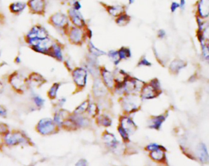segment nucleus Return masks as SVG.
<instances>
[{
    "label": "nucleus",
    "mask_w": 209,
    "mask_h": 166,
    "mask_svg": "<svg viewBox=\"0 0 209 166\" xmlns=\"http://www.w3.org/2000/svg\"><path fill=\"white\" fill-rule=\"evenodd\" d=\"M1 143L7 147H12L19 145L31 146L32 142L23 131L19 130L8 131L1 136Z\"/></svg>",
    "instance_id": "1"
},
{
    "label": "nucleus",
    "mask_w": 209,
    "mask_h": 166,
    "mask_svg": "<svg viewBox=\"0 0 209 166\" xmlns=\"http://www.w3.org/2000/svg\"><path fill=\"white\" fill-rule=\"evenodd\" d=\"M48 23L63 35H67L71 26L67 14L62 12H56L51 15L48 20Z\"/></svg>",
    "instance_id": "2"
},
{
    "label": "nucleus",
    "mask_w": 209,
    "mask_h": 166,
    "mask_svg": "<svg viewBox=\"0 0 209 166\" xmlns=\"http://www.w3.org/2000/svg\"><path fill=\"white\" fill-rule=\"evenodd\" d=\"M26 41L34 51L49 56L54 40L48 37L44 38L26 39Z\"/></svg>",
    "instance_id": "3"
},
{
    "label": "nucleus",
    "mask_w": 209,
    "mask_h": 166,
    "mask_svg": "<svg viewBox=\"0 0 209 166\" xmlns=\"http://www.w3.org/2000/svg\"><path fill=\"white\" fill-rule=\"evenodd\" d=\"M67 37L70 44L77 46L84 45L88 38L85 29L80 28L74 26H71Z\"/></svg>",
    "instance_id": "4"
},
{
    "label": "nucleus",
    "mask_w": 209,
    "mask_h": 166,
    "mask_svg": "<svg viewBox=\"0 0 209 166\" xmlns=\"http://www.w3.org/2000/svg\"><path fill=\"white\" fill-rule=\"evenodd\" d=\"M9 83L14 90L20 94L25 93L28 87L27 79L17 72H13L9 76Z\"/></svg>",
    "instance_id": "5"
},
{
    "label": "nucleus",
    "mask_w": 209,
    "mask_h": 166,
    "mask_svg": "<svg viewBox=\"0 0 209 166\" xmlns=\"http://www.w3.org/2000/svg\"><path fill=\"white\" fill-rule=\"evenodd\" d=\"M56 127L57 125L52 119L43 118L37 122L36 125V130L39 134L46 136L55 133Z\"/></svg>",
    "instance_id": "6"
},
{
    "label": "nucleus",
    "mask_w": 209,
    "mask_h": 166,
    "mask_svg": "<svg viewBox=\"0 0 209 166\" xmlns=\"http://www.w3.org/2000/svg\"><path fill=\"white\" fill-rule=\"evenodd\" d=\"M72 79L77 88L81 89L86 87L88 79V71L84 67H75L71 72Z\"/></svg>",
    "instance_id": "7"
},
{
    "label": "nucleus",
    "mask_w": 209,
    "mask_h": 166,
    "mask_svg": "<svg viewBox=\"0 0 209 166\" xmlns=\"http://www.w3.org/2000/svg\"><path fill=\"white\" fill-rule=\"evenodd\" d=\"M144 83L141 80L129 75L123 83V93L127 95L133 94L135 92L141 91Z\"/></svg>",
    "instance_id": "8"
},
{
    "label": "nucleus",
    "mask_w": 209,
    "mask_h": 166,
    "mask_svg": "<svg viewBox=\"0 0 209 166\" xmlns=\"http://www.w3.org/2000/svg\"><path fill=\"white\" fill-rule=\"evenodd\" d=\"M67 15L69 17L70 22L74 26L84 29L88 26L86 21L80 11L75 10L74 9L70 8L67 10Z\"/></svg>",
    "instance_id": "9"
},
{
    "label": "nucleus",
    "mask_w": 209,
    "mask_h": 166,
    "mask_svg": "<svg viewBox=\"0 0 209 166\" xmlns=\"http://www.w3.org/2000/svg\"><path fill=\"white\" fill-rule=\"evenodd\" d=\"M134 94H128L122 99V107L127 113H133L139 108V102Z\"/></svg>",
    "instance_id": "10"
},
{
    "label": "nucleus",
    "mask_w": 209,
    "mask_h": 166,
    "mask_svg": "<svg viewBox=\"0 0 209 166\" xmlns=\"http://www.w3.org/2000/svg\"><path fill=\"white\" fill-rule=\"evenodd\" d=\"M48 37H50V35L47 30L40 24H36L33 26L27 33L25 39L44 38Z\"/></svg>",
    "instance_id": "11"
},
{
    "label": "nucleus",
    "mask_w": 209,
    "mask_h": 166,
    "mask_svg": "<svg viewBox=\"0 0 209 166\" xmlns=\"http://www.w3.org/2000/svg\"><path fill=\"white\" fill-rule=\"evenodd\" d=\"M99 70L100 77L105 87L109 89H113L115 83L113 72L109 71L104 66H100Z\"/></svg>",
    "instance_id": "12"
},
{
    "label": "nucleus",
    "mask_w": 209,
    "mask_h": 166,
    "mask_svg": "<svg viewBox=\"0 0 209 166\" xmlns=\"http://www.w3.org/2000/svg\"><path fill=\"white\" fill-rule=\"evenodd\" d=\"M27 6L33 14L44 15L46 9L45 0H28Z\"/></svg>",
    "instance_id": "13"
},
{
    "label": "nucleus",
    "mask_w": 209,
    "mask_h": 166,
    "mask_svg": "<svg viewBox=\"0 0 209 166\" xmlns=\"http://www.w3.org/2000/svg\"><path fill=\"white\" fill-rule=\"evenodd\" d=\"M160 91V90L155 88L150 82L145 83L141 89V97L143 99H152L159 95Z\"/></svg>",
    "instance_id": "14"
},
{
    "label": "nucleus",
    "mask_w": 209,
    "mask_h": 166,
    "mask_svg": "<svg viewBox=\"0 0 209 166\" xmlns=\"http://www.w3.org/2000/svg\"><path fill=\"white\" fill-rule=\"evenodd\" d=\"M64 48V45L62 44L58 40H54L53 44L52 49L50 51L49 57L53 58L59 62H64V55H63V49Z\"/></svg>",
    "instance_id": "15"
},
{
    "label": "nucleus",
    "mask_w": 209,
    "mask_h": 166,
    "mask_svg": "<svg viewBox=\"0 0 209 166\" xmlns=\"http://www.w3.org/2000/svg\"><path fill=\"white\" fill-rule=\"evenodd\" d=\"M100 5L103 6L108 14L115 18L120 15L126 12V7L124 5H108L100 2Z\"/></svg>",
    "instance_id": "16"
},
{
    "label": "nucleus",
    "mask_w": 209,
    "mask_h": 166,
    "mask_svg": "<svg viewBox=\"0 0 209 166\" xmlns=\"http://www.w3.org/2000/svg\"><path fill=\"white\" fill-rule=\"evenodd\" d=\"M92 93L96 97L104 96L107 93V88L104 84L100 77L94 79L92 86Z\"/></svg>",
    "instance_id": "17"
},
{
    "label": "nucleus",
    "mask_w": 209,
    "mask_h": 166,
    "mask_svg": "<svg viewBox=\"0 0 209 166\" xmlns=\"http://www.w3.org/2000/svg\"><path fill=\"white\" fill-rule=\"evenodd\" d=\"M198 16L202 19L209 16V0H199L197 4Z\"/></svg>",
    "instance_id": "18"
},
{
    "label": "nucleus",
    "mask_w": 209,
    "mask_h": 166,
    "mask_svg": "<svg viewBox=\"0 0 209 166\" xmlns=\"http://www.w3.org/2000/svg\"><path fill=\"white\" fill-rule=\"evenodd\" d=\"M120 125L129 134H132L136 129L135 123L131 117L123 116L121 117L120 121Z\"/></svg>",
    "instance_id": "19"
},
{
    "label": "nucleus",
    "mask_w": 209,
    "mask_h": 166,
    "mask_svg": "<svg viewBox=\"0 0 209 166\" xmlns=\"http://www.w3.org/2000/svg\"><path fill=\"white\" fill-rule=\"evenodd\" d=\"M103 139L106 146L112 150H116L119 147V142L113 134L109 133L108 131L105 132L103 135Z\"/></svg>",
    "instance_id": "20"
},
{
    "label": "nucleus",
    "mask_w": 209,
    "mask_h": 166,
    "mask_svg": "<svg viewBox=\"0 0 209 166\" xmlns=\"http://www.w3.org/2000/svg\"><path fill=\"white\" fill-rule=\"evenodd\" d=\"M27 81L28 87L29 85H33V86L39 87L46 82V80L44 77L37 72H32L28 76Z\"/></svg>",
    "instance_id": "21"
},
{
    "label": "nucleus",
    "mask_w": 209,
    "mask_h": 166,
    "mask_svg": "<svg viewBox=\"0 0 209 166\" xmlns=\"http://www.w3.org/2000/svg\"><path fill=\"white\" fill-rule=\"evenodd\" d=\"M186 66V62L181 59L176 58L173 60L169 66V70L173 74H177Z\"/></svg>",
    "instance_id": "22"
},
{
    "label": "nucleus",
    "mask_w": 209,
    "mask_h": 166,
    "mask_svg": "<svg viewBox=\"0 0 209 166\" xmlns=\"http://www.w3.org/2000/svg\"><path fill=\"white\" fill-rule=\"evenodd\" d=\"M73 121L75 127H84L89 124V120L85 117H83L82 114H74L72 116H70Z\"/></svg>",
    "instance_id": "23"
},
{
    "label": "nucleus",
    "mask_w": 209,
    "mask_h": 166,
    "mask_svg": "<svg viewBox=\"0 0 209 166\" xmlns=\"http://www.w3.org/2000/svg\"><path fill=\"white\" fill-rule=\"evenodd\" d=\"M197 156L199 160L204 163L208 161V153L207 151V148L206 145L204 143H200L197 148Z\"/></svg>",
    "instance_id": "24"
},
{
    "label": "nucleus",
    "mask_w": 209,
    "mask_h": 166,
    "mask_svg": "<svg viewBox=\"0 0 209 166\" xmlns=\"http://www.w3.org/2000/svg\"><path fill=\"white\" fill-rule=\"evenodd\" d=\"M87 48L88 50V52L90 54V55L97 58L107 55V54H106L105 51L97 48V47L93 44V43L90 40L88 42Z\"/></svg>",
    "instance_id": "25"
},
{
    "label": "nucleus",
    "mask_w": 209,
    "mask_h": 166,
    "mask_svg": "<svg viewBox=\"0 0 209 166\" xmlns=\"http://www.w3.org/2000/svg\"><path fill=\"white\" fill-rule=\"evenodd\" d=\"M67 112L66 110H61L59 112L54 114L53 117V121L57 125H62L63 122L69 117V115L67 114Z\"/></svg>",
    "instance_id": "26"
},
{
    "label": "nucleus",
    "mask_w": 209,
    "mask_h": 166,
    "mask_svg": "<svg viewBox=\"0 0 209 166\" xmlns=\"http://www.w3.org/2000/svg\"><path fill=\"white\" fill-rule=\"evenodd\" d=\"M165 120V116L164 115H160V116L153 117L149 121V127L152 129L159 130Z\"/></svg>",
    "instance_id": "27"
},
{
    "label": "nucleus",
    "mask_w": 209,
    "mask_h": 166,
    "mask_svg": "<svg viewBox=\"0 0 209 166\" xmlns=\"http://www.w3.org/2000/svg\"><path fill=\"white\" fill-rule=\"evenodd\" d=\"M27 6V4L23 2H15L11 4V5L9 6V10L14 14H19L25 9Z\"/></svg>",
    "instance_id": "28"
},
{
    "label": "nucleus",
    "mask_w": 209,
    "mask_h": 166,
    "mask_svg": "<svg viewBox=\"0 0 209 166\" xmlns=\"http://www.w3.org/2000/svg\"><path fill=\"white\" fill-rule=\"evenodd\" d=\"M131 16L127 12L120 15L115 18V23L119 26H125L130 22Z\"/></svg>",
    "instance_id": "29"
},
{
    "label": "nucleus",
    "mask_w": 209,
    "mask_h": 166,
    "mask_svg": "<svg viewBox=\"0 0 209 166\" xmlns=\"http://www.w3.org/2000/svg\"><path fill=\"white\" fill-rule=\"evenodd\" d=\"M118 54L121 61L125 60L131 57V52L129 48L125 46H122L118 50Z\"/></svg>",
    "instance_id": "30"
},
{
    "label": "nucleus",
    "mask_w": 209,
    "mask_h": 166,
    "mask_svg": "<svg viewBox=\"0 0 209 166\" xmlns=\"http://www.w3.org/2000/svg\"><path fill=\"white\" fill-rule=\"evenodd\" d=\"M150 156L152 159L156 161H162L165 158V153L163 148L157 149L156 150L152 151L150 153Z\"/></svg>",
    "instance_id": "31"
},
{
    "label": "nucleus",
    "mask_w": 209,
    "mask_h": 166,
    "mask_svg": "<svg viewBox=\"0 0 209 166\" xmlns=\"http://www.w3.org/2000/svg\"><path fill=\"white\" fill-rule=\"evenodd\" d=\"M59 87H60V83H54L52 86L50 87L47 93L48 97L50 99L53 100L56 99Z\"/></svg>",
    "instance_id": "32"
},
{
    "label": "nucleus",
    "mask_w": 209,
    "mask_h": 166,
    "mask_svg": "<svg viewBox=\"0 0 209 166\" xmlns=\"http://www.w3.org/2000/svg\"><path fill=\"white\" fill-rule=\"evenodd\" d=\"M107 55L111 60L113 62L115 66H117L121 62L119 57L117 50H111L108 51Z\"/></svg>",
    "instance_id": "33"
},
{
    "label": "nucleus",
    "mask_w": 209,
    "mask_h": 166,
    "mask_svg": "<svg viewBox=\"0 0 209 166\" xmlns=\"http://www.w3.org/2000/svg\"><path fill=\"white\" fill-rule=\"evenodd\" d=\"M97 122L99 125L104 127H109L111 125V119L105 114H102L97 117Z\"/></svg>",
    "instance_id": "34"
},
{
    "label": "nucleus",
    "mask_w": 209,
    "mask_h": 166,
    "mask_svg": "<svg viewBox=\"0 0 209 166\" xmlns=\"http://www.w3.org/2000/svg\"><path fill=\"white\" fill-rule=\"evenodd\" d=\"M31 99L33 100V104H35V105L37 108H39V109L42 108V107H43V106L44 105L45 100L42 97H40L39 95L36 94H33Z\"/></svg>",
    "instance_id": "35"
},
{
    "label": "nucleus",
    "mask_w": 209,
    "mask_h": 166,
    "mask_svg": "<svg viewBox=\"0 0 209 166\" xmlns=\"http://www.w3.org/2000/svg\"><path fill=\"white\" fill-rule=\"evenodd\" d=\"M202 51V57L204 61L209 63V44L208 43H205L204 44L200 45Z\"/></svg>",
    "instance_id": "36"
},
{
    "label": "nucleus",
    "mask_w": 209,
    "mask_h": 166,
    "mask_svg": "<svg viewBox=\"0 0 209 166\" xmlns=\"http://www.w3.org/2000/svg\"><path fill=\"white\" fill-rule=\"evenodd\" d=\"M89 105V103L87 100L83 102L82 104H81L74 111V114H82L84 112L87 111L88 107Z\"/></svg>",
    "instance_id": "37"
},
{
    "label": "nucleus",
    "mask_w": 209,
    "mask_h": 166,
    "mask_svg": "<svg viewBox=\"0 0 209 166\" xmlns=\"http://www.w3.org/2000/svg\"><path fill=\"white\" fill-rule=\"evenodd\" d=\"M152 65V64L151 62H149L147 58L146 57L145 55H143V56L140 58L139 61L137 63V65L136 66L137 67H143V66H147V67H151Z\"/></svg>",
    "instance_id": "38"
},
{
    "label": "nucleus",
    "mask_w": 209,
    "mask_h": 166,
    "mask_svg": "<svg viewBox=\"0 0 209 166\" xmlns=\"http://www.w3.org/2000/svg\"><path fill=\"white\" fill-rule=\"evenodd\" d=\"M86 112L88 113L89 115H91V116H95L97 114L98 112H99V110H98V107L96 104L92 103L89 104Z\"/></svg>",
    "instance_id": "39"
},
{
    "label": "nucleus",
    "mask_w": 209,
    "mask_h": 166,
    "mask_svg": "<svg viewBox=\"0 0 209 166\" xmlns=\"http://www.w3.org/2000/svg\"><path fill=\"white\" fill-rule=\"evenodd\" d=\"M117 130H118V132L119 133V134H120L121 136L122 137V139L123 140V141H125V142L129 141V134L127 133V131L124 129H123V128L121 125H119L118 127Z\"/></svg>",
    "instance_id": "40"
},
{
    "label": "nucleus",
    "mask_w": 209,
    "mask_h": 166,
    "mask_svg": "<svg viewBox=\"0 0 209 166\" xmlns=\"http://www.w3.org/2000/svg\"><path fill=\"white\" fill-rule=\"evenodd\" d=\"M202 34L206 41H209V23L205 24L202 31Z\"/></svg>",
    "instance_id": "41"
},
{
    "label": "nucleus",
    "mask_w": 209,
    "mask_h": 166,
    "mask_svg": "<svg viewBox=\"0 0 209 166\" xmlns=\"http://www.w3.org/2000/svg\"><path fill=\"white\" fill-rule=\"evenodd\" d=\"M160 148H163V147L160 146V145L157 144H155V143L149 144L148 146L146 147V150L149 152L154 151V150H157V149H160Z\"/></svg>",
    "instance_id": "42"
},
{
    "label": "nucleus",
    "mask_w": 209,
    "mask_h": 166,
    "mask_svg": "<svg viewBox=\"0 0 209 166\" xmlns=\"http://www.w3.org/2000/svg\"><path fill=\"white\" fill-rule=\"evenodd\" d=\"M196 22H197V24H198V31H201L202 32L203 29H204V28L205 26V24H206V23H205L202 19L201 18H200L199 16H198V15L196 16Z\"/></svg>",
    "instance_id": "43"
},
{
    "label": "nucleus",
    "mask_w": 209,
    "mask_h": 166,
    "mask_svg": "<svg viewBox=\"0 0 209 166\" xmlns=\"http://www.w3.org/2000/svg\"><path fill=\"white\" fill-rule=\"evenodd\" d=\"M10 130L7 125L5 123H0V136L5 135Z\"/></svg>",
    "instance_id": "44"
},
{
    "label": "nucleus",
    "mask_w": 209,
    "mask_h": 166,
    "mask_svg": "<svg viewBox=\"0 0 209 166\" xmlns=\"http://www.w3.org/2000/svg\"><path fill=\"white\" fill-rule=\"evenodd\" d=\"M64 65L67 71L70 72H71L72 71H73V70L75 68L74 67H73V66H72V63L70 62V60H64Z\"/></svg>",
    "instance_id": "45"
},
{
    "label": "nucleus",
    "mask_w": 209,
    "mask_h": 166,
    "mask_svg": "<svg viewBox=\"0 0 209 166\" xmlns=\"http://www.w3.org/2000/svg\"><path fill=\"white\" fill-rule=\"evenodd\" d=\"M0 116L6 118L7 116V110L4 105L0 104Z\"/></svg>",
    "instance_id": "46"
},
{
    "label": "nucleus",
    "mask_w": 209,
    "mask_h": 166,
    "mask_svg": "<svg viewBox=\"0 0 209 166\" xmlns=\"http://www.w3.org/2000/svg\"><path fill=\"white\" fill-rule=\"evenodd\" d=\"M179 7H180V4H179L178 3L176 2V1L172 2L171 4V6H170L171 12L172 13H174L176 12Z\"/></svg>",
    "instance_id": "47"
},
{
    "label": "nucleus",
    "mask_w": 209,
    "mask_h": 166,
    "mask_svg": "<svg viewBox=\"0 0 209 166\" xmlns=\"http://www.w3.org/2000/svg\"><path fill=\"white\" fill-rule=\"evenodd\" d=\"M166 33L165 32V31L164 29H159V31L157 32V37L160 38V39L162 40L164 39V38L166 37Z\"/></svg>",
    "instance_id": "48"
},
{
    "label": "nucleus",
    "mask_w": 209,
    "mask_h": 166,
    "mask_svg": "<svg viewBox=\"0 0 209 166\" xmlns=\"http://www.w3.org/2000/svg\"><path fill=\"white\" fill-rule=\"evenodd\" d=\"M72 8L74 9L75 10L80 11V10L81 9V8H82V5H81V3H80V1H75L73 4V5L72 6Z\"/></svg>",
    "instance_id": "49"
},
{
    "label": "nucleus",
    "mask_w": 209,
    "mask_h": 166,
    "mask_svg": "<svg viewBox=\"0 0 209 166\" xmlns=\"http://www.w3.org/2000/svg\"><path fill=\"white\" fill-rule=\"evenodd\" d=\"M84 29H85V31H86V35H87L88 38H89V40H91V38H92V35H93L92 30L89 28L88 25Z\"/></svg>",
    "instance_id": "50"
},
{
    "label": "nucleus",
    "mask_w": 209,
    "mask_h": 166,
    "mask_svg": "<svg viewBox=\"0 0 209 166\" xmlns=\"http://www.w3.org/2000/svg\"><path fill=\"white\" fill-rule=\"evenodd\" d=\"M75 166H88V163L85 159H81L76 163Z\"/></svg>",
    "instance_id": "51"
},
{
    "label": "nucleus",
    "mask_w": 209,
    "mask_h": 166,
    "mask_svg": "<svg viewBox=\"0 0 209 166\" xmlns=\"http://www.w3.org/2000/svg\"><path fill=\"white\" fill-rule=\"evenodd\" d=\"M62 1L63 3H65L69 4V5L72 6L75 1H80V0H62Z\"/></svg>",
    "instance_id": "52"
},
{
    "label": "nucleus",
    "mask_w": 209,
    "mask_h": 166,
    "mask_svg": "<svg viewBox=\"0 0 209 166\" xmlns=\"http://www.w3.org/2000/svg\"><path fill=\"white\" fill-rule=\"evenodd\" d=\"M180 8L182 10H183L185 8V4H186V1L185 0H180Z\"/></svg>",
    "instance_id": "53"
},
{
    "label": "nucleus",
    "mask_w": 209,
    "mask_h": 166,
    "mask_svg": "<svg viewBox=\"0 0 209 166\" xmlns=\"http://www.w3.org/2000/svg\"><path fill=\"white\" fill-rule=\"evenodd\" d=\"M66 101L65 98H62V99H61L60 100H59V105H63L64 104V102Z\"/></svg>",
    "instance_id": "54"
},
{
    "label": "nucleus",
    "mask_w": 209,
    "mask_h": 166,
    "mask_svg": "<svg viewBox=\"0 0 209 166\" xmlns=\"http://www.w3.org/2000/svg\"><path fill=\"white\" fill-rule=\"evenodd\" d=\"M21 61H22V60H21V58H20V57H17L16 58H15V63H21Z\"/></svg>",
    "instance_id": "55"
},
{
    "label": "nucleus",
    "mask_w": 209,
    "mask_h": 166,
    "mask_svg": "<svg viewBox=\"0 0 209 166\" xmlns=\"http://www.w3.org/2000/svg\"><path fill=\"white\" fill-rule=\"evenodd\" d=\"M135 0H129V4H132L134 2H135Z\"/></svg>",
    "instance_id": "56"
},
{
    "label": "nucleus",
    "mask_w": 209,
    "mask_h": 166,
    "mask_svg": "<svg viewBox=\"0 0 209 166\" xmlns=\"http://www.w3.org/2000/svg\"><path fill=\"white\" fill-rule=\"evenodd\" d=\"M1 148H2V144H1V142H0V149Z\"/></svg>",
    "instance_id": "57"
},
{
    "label": "nucleus",
    "mask_w": 209,
    "mask_h": 166,
    "mask_svg": "<svg viewBox=\"0 0 209 166\" xmlns=\"http://www.w3.org/2000/svg\"><path fill=\"white\" fill-rule=\"evenodd\" d=\"M208 160L209 161V156H208Z\"/></svg>",
    "instance_id": "58"
},
{
    "label": "nucleus",
    "mask_w": 209,
    "mask_h": 166,
    "mask_svg": "<svg viewBox=\"0 0 209 166\" xmlns=\"http://www.w3.org/2000/svg\"><path fill=\"white\" fill-rule=\"evenodd\" d=\"M208 91H209V88H208Z\"/></svg>",
    "instance_id": "59"
}]
</instances>
